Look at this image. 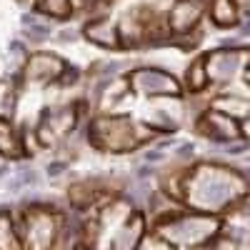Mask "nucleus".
<instances>
[{
  "instance_id": "obj_1",
  "label": "nucleus",
  "mask_w": 250,
  "mask_h": 250,
  "mask_svg": "<svg viewBox=\"0 0 250 250\" xmlns=\"http://www.w3.org/2000/svg\"><path fill=\"white\" fill-rule=\"evenodd\" d=\"M155 128L128 113H100L88 123V143L100 153H133L153 138Z\"/></svg>"
},
{
  "instance_id": "obj_2",
  "label": "nucleus",
  "mask_w": 250,
  "mask_h": 250,
  "mask_svg": "<svg viewBox=\"0 0 250 250\" xmlns=\"http://www.w3.org/2000/svg\"><path fill=\"white\" fill-rule=\"evenodd\" d=\"M168 13H160L150 3H138L128 8L118 20V35L123 50H135L143 45L158 43L168 35Z\"/></svg>"
},
{
  "instance_id": "obj_3",
  "label": "nucleus",
  "mask_w": 250,
  "mask_h": 250,
  "mask_svg": "<svg viewBox=\"0 0 250 250\" xmlns=\"http://www.w3.org/2000/svg\"><path fill=\"white\" fill-rule=\"evenodd\" d=\"M128 80L130 95L138 98H148V100H158V98H180L183 95V85L178 83V78L163 68H135L130 73H125Z\"/></svg>"
},
{
  "instance_id": "obj_4",
  "label": "nucleus",
  "mask_w": 250,
  "mask_h": 250,
  "mask_svg": "<svg viewBox=\"0 0 250 250\" xmlns=\"http://www.w3.org/2000/svg\"><path fill=\"white\" fill-rule=\"evenodd\" d=\"M78 125V110L75 105H58V108H43L40 118L33 128V138L38 148H53L60 140H65Z\"/></svg>"
},
{
  "instance_id": "obj_5",
  "label": "nucleus",
  "mask_w": 250,
  "mask_h": 250,
  "mask_svg": "<svg viewBox=\"0 0 250 250\" xmlns=\"http://www.w3.org/2000/svg\"><path fill=\"white\" fill-rule=\"evenodd\" d=\"M68 70H73L65 60L55 53H33L20 73V85H53L60 83L68 75Z\"/></svg>"
},
{
  "instance_id": "obj_6",
  "label": "nucleus",
  "mask_w": 250,
  "mask_h": 250,
  "mask_svg": "<svg viewBox=\"0 0 250 250\" xmlns=\"http://www.w3.org/2000/svg\"><path fill=\"white\" fill-rule=\"evenodd\" d=\"M203 18V0H173L168 10V30L170 35H183L198 28Z\"/></svg>"
},
{
  "instance_id": "obj_7",
  "label": "nucleus",
  "mask_w": 250,
  "mask_h": 250,
  "mask_svg": "<svg viewBox=\"0 0 250 250\" xmlns=\"http://www.w3.org/2000/svg\"><path fill=\"white\" fill-rule=\"evenodd\" d=\"M83 38L88 40V43L98 45V48H105V50H123L120 48V35H118V23L108 15H95L90 20H85V25H83Z\"/></svg>"
},
{
  "instance_id": "obj_8",
  "label": "nucleus",
  "mask_w": 250,
  "mask_h": 250,
  "mask_svg": "<svg viewBox=\"0 0 250 250\" xmlns=\"http://www.w3.org/2000/svg\"><path fill=\"white\" fill-rule=\"evenodd\" d=\"M198 130L205 135H213L218 140H233V138H240V123L208 108L198 120Z\"/></svg>"
},
{
  "instance_id": "obj_9",
  "label": "nucleus",
  "mask_w": 250,
  "mask_h": 250,
  "mask_svg": "<svg viewBox=\"0 0 250 250\" xmlns=\"http://www.w3.org/2000/svg\"><path fill=\"white\" fill-rule=\"evenodd\" d=\"M28 243L33 250H40L50 245V240L55 238V228H58V218L53 213H30L28 215Z\"/></svg>"
},
{
  "instance_id": "obj_10",
  "label": "nucleus",
  "mask_w": 250,
  "mask_h": 250,
  "mask_svg": "<svg viewBox=\"0 0 250 250\" xmlns=\"http://www.w3.org/2000/svg\"><path fill=\"white\" fill-rule=\"evenodd\" d=\"M0 155L10 158V160H18V158L28 155L23 135H20V130L15 128V123L3 113H0Z\"/></svg>"
},
{
  "instance_id": "obj_11",
  "label": "nucleus",
  "mask_w": 250,
  "mask_h": 250,
  "mask_svg": "<svg viewBox=\"0 0 250 250\" xmlns=\"http://www.w3.org/2000/svg\"><path fill=\"white\" fill-rule=\"evenodd\" d=\"M128 95H130V88H128V80H125V75H123V78L108 83V85L100 90L98 108H100L103 113H113V110H115Z\"/></svg>"
},
{
  "instance_id": "obj_12",
  "label": "nucleus",
  "mask_w": 250,
  "mask_h": 250,
  "mask_svg": "<svg viewBox=\"0 0 250 250\" xmlns=\"http://www.w3.org/2000/svg\"><path fill=\"white\" fill-rule=\"evenodd\" d=\"M210 20L218 28H233L240 20V8L235 0H210Z\"/></svg>"
},
{
  "instance_id": "obj_13",
  "label": "nucleus",
  "mask_w": 250,
  "mask_h": 250,
  "mask_svg": "<svg viewBox=\"0 0 250 250\" xmlns=\"http://www.w3.org/2000/svg\"><path fill=\"white\" fill-rule=\"evenodd\" d=\"M185 85L190 93H203L210 85V78H208V55H198L190 62V68L185 73Z\"/></svg>"
},
{
  "instance_id": "obj_14",
  "label": "nucleus",
  "mask_w": 250,
  "mask_h": 250,
  "mask_svg": "<svg viewBox=\"0 0 250 250\" xmlns=\"http://www.w3.org/2000/svg\"><path fill=\"white\" fill-rule=\"evenodd\" d=\"M33 8L38 13H45V15L58 18V20H65L73 15L70 0H33Z\"/></svg>"
},
{
  "instance_id": "obj_15",
  "label": "nucleus",
  "mask_w": 250,
  "mask_h": 250,
  "mask_svg": "<svg viewBox=\"0 0 250 250\" xmlns=\"http://www.w3.org/2000/svg\"><path fill=\"white\" fill-rule=\"evenodd\" d=\"M0 250H20V240L13 233V225L5 213H0Z\"/></svg>"
},
{
  "instance_id": "obj_16",
  "label": "nucleus",
  "mask_w": 250,
  "mask_h": 250,
  "mask_svg": "<svg viewBox=\"0 0 250 250\" xmlns=\"http://www.w3.org/2000/svg\"><path fill=\"white\" fill-rule=\"evenodd\" d=\"M243 80H245V85H250V60L245 62V68H243Z\"/></svg>"
}]
</instances>
